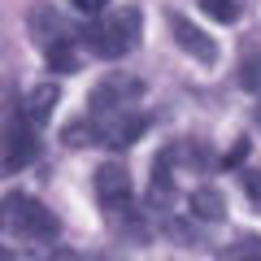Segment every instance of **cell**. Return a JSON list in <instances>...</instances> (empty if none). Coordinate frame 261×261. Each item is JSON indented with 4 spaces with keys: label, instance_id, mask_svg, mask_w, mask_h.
<instances>
[{
    "label": "cell",
    "instance_id": "6da1fadb",
    "mask_svg": "<svg viewBox=\"0 0 261 261\" xmlns=\"http://www.w3.org/2000/svg\"><path fill=\"white\" fill-rule=\"evenodd\" d=\"M140 35H144V13L135 9V5H122V9H113V13H100V22L87 27V44H92V53L105 57V61L126 57L130 48L140 44Z\"/></svg>",
    "mask_w": 261,
    "mask_h": 261
},
{
    "label": "cell",
    "instance_id": "7a4b0ae2",
    "mask_svg": "<svg viewBox=\"0 0 261 261\" xmlns=\"http://www.w3.org/2000/svg\"><path fill=\"white\" fill-rule=\"evenodd\" d=\"M5 226L13 235H22V240H57L61 235V222H57L53 209L31 200V196H18V192L5 200Z\"/></svg>",
    "mask_w": 261,
    "mask_h": 261
},
{
    "label": "cell",
    "instance_id": "3957f363",
    "mask_svg": "<svg viewBox=\"0 0 261 261\" xmlns=\"http://www.w3.org/2000/svg\"><path fill=\"white\" fill-rule=\"evenodd\" d=\"M92 183H96V200H100L105 214H126L135 205V183H130V170L122 161H100Z\"/></svg>",
    "mask_w": 261,
    "mask_h": 261
},
{
    "label": "cell",
    "instance_id": "277c9868",
    "mask_svg": "<svg viewBox=\"0 0 261 261\" xmlns=\"http://www.w3.org/2000/svg\"><path fill=\"white\" fill-rule=\"evenodd\" d=\"M144 96V79H135V74H109V79H100V83L92 87V109L96 113H118L122 105H130V100H140Z\"/></svg>",
    "mask_w": 261,
    "mask_h": 261
},
{
    "label": "cell",
    "instance_id": "5b68a950",
    "mask_svg": "<svg viewBox=\"0 0 261 261\" xmlns=\"http://www.w3.org/2000/svg\"><path fill=\"white\" fill-rule=\"evenodd\" d=\"M39 157V126H31L18 109H13V122H9V144H5V174H18L22 166Z\"/></svg>",
    "mask_w": 261,
    "mask_h": 261
},
{
    "label": "cell",
    "instance_id": "8992f818",
    "mask_svg": "<svg viewBox=\"0 0 261 261\" xmlns=\"http://www.w3.org/2000/svg\"><path fill=\"white\" fill-rule=\"evenodd\" d=\"M148 126H152V118L148 113H109V118L100 122V144L105 148H113V152H122V148H130V144H140L144 135H148Z\"/></svg>",
    "mask_w": 261,
    "mask_h": 261
},
{
    "label": "cell",
    "instance_id": "52a82bcc",
    "mask_svg": "<svg viewBox=\"0 0 261 261\" xmlns=\"http://www.w3.org/2000/svg\"><path fill=\"white\" fill-rule=\"evenodd\" d=\"M170 35H174V44L183 48L192 61H205V65L218 61V44H214V39H209L200 27H196L192 18H183V13H170Z\"/></svg>",
    "mask_w": 261,
    "mask_h": 261
},
{
    "label": "cell",
    "instance_id": "ba28073f",
    "mask_svg": "<svg viewBox=\"0 0 261 261\" xmlns=\"http://www.w3.org/2000/svg\"><path fill=\"white\" fill-rule=\"evenodd\" d=\"M187 205H192L196 222H222L226 218V196L218 192V187H209V183L192 187V192H187Z\"/></svg>",
    "mask_w": 261,
    "mask_h": 261
},
{
    "label": "cell",
    "instance_id": "9c48e42d",
    "mask_svg": "<svg viewBox=\"0 0 261 261\" xmlns=\"http://www.w3.org/2000/svg\"><path fill=\"white\" fill-rule=\"evenodd\" d=\"M53 105H57V87L53 83H39V87H31V92L18 100V113L31 122V126H44L48 113H53Z\"/></svg>",
    "mask_w": 261,
    "mask_h": 261
},
{
    "label": "cell",
    "instance_id": "30bf717a",
    "mask_svg": "<svg viewBox=\"0 0 261 261\" xmlns=\"http://www.w3.org/2000/svg\"><path fill=\"white\" fill-rule=\"evenodd\" d=\"M48 70H53V74H74L79 70V61H83V57H79V44L70 35H61V39H53V44H48Z\"/></svg>",
    "mask_w": 261,
    "mask_h": 261
},
{
    "label": "cell",
    "instance_id": "8fae6325",
    "mask_svg": "<svg viewBox=\"0 0 261 261\" xmlns=\"http://www.w3.org/2000/svg\"><path fill=\"white\" fill-rule=\"evenodd\" d=\"M170 166H174V148H161L157 152V166H152V183H148V196L152 205H170Z\"/></svg>",
    "mask_w": 261,
    "mask_h": 261
},
{
    "label": "cell",
    "instance_id": "7c38bea8",
    "mask_svg": "<svg viewBox=\"0 0 261 261\" xmlns=\"http://www.w3.org/2000/svg\"><path fill=\"white\" fill-rule=\"evenodd\" d=\"M31 35L35 39H44V44H53V39H61L65 35V27H61V18H57V9H48V5H39V9H31Z\"/></svg>",
    "mask_w": 261,
    "mask_h": 261
},
{
    "label": "cell",
    "instance_id": "4fadbf2b",
    "mask_svg": "<svg viewBox=\"0 0 261 261\" xmlns=\"http://www.w3.org/2000/svg\"><path fill=\"white\" fill-rule=\"evenodd\" d=\"M65 144H92V140H100V122H92V118H79L74 126H65V135H61Z\"/></svg>",
    "mask_w": 261,
    "mask_h": 261
},
{
    "label": "cell",
    "instance_id": "5bb4252c",
    "mask_svg": "<svg viewBox=\"0 0 261 261\" xmlns=\"http://www.w3.org/2000/svg\"><path fill=\"white\" fill-rule=\"evenodd\" d=\"M200 13H209L214 22H226L231 27L240 18V0H200Z\"/></svg>",
    "mask_w": 261,
    "mask_h": 261
},
{
    "label": "cell",
    "instance_id": "9a60e30c",
    "mask_svg": "<svg viewBox=\"0 0 261 261\" xmlns=\"http://www.w3.org/2000/svg\"><path fill=\"white\" fill-rule=\"evenodd\" d=\"M240 83L248 87V92H261V53L252 57V61H244V65H240Z\"/></svg>",
    "mask_w": 261,
    "mask_h": 261
},
{
    "label": "cell",
    "instance_id": "2e32d148",
    "mask_svg": "<svg viewBox=\"0 0 261 261\" xmlns=\"http://www.w3.org/2000/svg\"><path fill=\"white\" fill-rule=\"evenodd\" d=\"M70 5H74L83 18H100V13L109 9V0H70Z\"/></svg>",
    "mask_w": 261,
    "mask_h": 261
},
{
    "label": "cell",
    "instance_id": "e0dca14e",
    "mask_svg": "<svg viewBox=\"0 0 261 261\" xmlns=\"http://www.w3.org/2000/svg\"><path fill=\"white\" fill-rule=\"evenodd\" d=\"M244 183H248V196H252V205H261V174L252 170V174H244Z\"/></svg>",
    "mask_w": 261,
    "mask_h": 261
},
{
    "label": "cell",
    "instance_id": "ac0fdd59",
    "mask_svg": "<svg viewBox=\"0 0 261 261\" xmlns=\"http://www.w3.org/2000/svg\"><path fill=\"white\" fill-rule=\"evenodd\" d=\"M226 257H235V252H261V244L257 240H240V244H231V248H222Z\"/></svg>",
    "mask_w": 261,
    "mask_h": 261
},
{
    "label": "cell",
    "instance_id": "d6986e66",
    "mask_svg": "<svg viewBox=\"0 0 261 261\" xmlns=\"http://www.w3.org/2000/svg\"><path fill=\"white\" fill-rule=\"evenodd\" d=\"M240 157H248V140H240L231 148V157H226V166H240Z\"/></svg>",
    "mask_w": 261,
    "mask_h": 261
},
{
    "label": "cell",
    "instance_id": "ffe728a7",
    "mask_svg": "<svg viewBox=\"0 0 261 261\" xmlns=\"http://www.w3.org/2000/svg\"><path fill=\"white\" fill-rule=\"evenodd\" d=\"M257 122H261V113H257Z\"/></svg>",
    "mask_w": 261,
    "mask_h": 261
}]
</instances>
